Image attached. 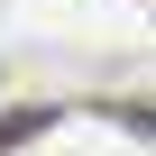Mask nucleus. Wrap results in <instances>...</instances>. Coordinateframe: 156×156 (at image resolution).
Wrapping results in <instances>:
<instances>
[{
	"label": "nucleus",
	"instance_id": "1",
	"mask_svg": "<svg viewBox=\"0 0 156 156\" xmlns=\"http://www.w3.org/2000/svg\"><path fill=\"white\" fill-rule=\"evenodd\" d=\"M28 129H46V110H19V119H0V156H9V147H19Z\"/></svg>",
	"mask_w": 156,
	"mask_h": 156
}]
</instances>
